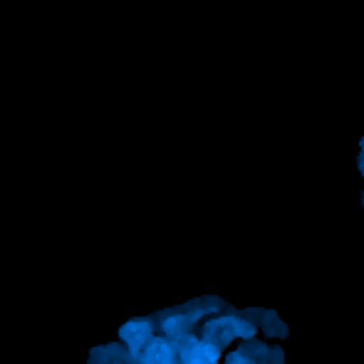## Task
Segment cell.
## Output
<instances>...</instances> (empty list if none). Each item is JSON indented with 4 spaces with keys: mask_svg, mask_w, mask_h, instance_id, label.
Wrapping results in <instances>:
<instances>
[{
    "mask_svg": "<svg viewBox=\"0 0 364 364\" xmlns=\"http://www.w3.org/2000/svg\"><path fill=\"white\" fill-rule=\"evenodd\" d=\"M218 350L220 347L211 340L191 342V345L183 350L181 360H183V364H218V357H220Z\"/></svg>",
    "mask_w": 364,
    "mask_h": 364,
    "instance_id": "2",
    "label": "cell"
},
{
    "mask_svg": "<svg viewBox=\"0 0 364 364\" xmlns=\"http://www.w3.org/2000/svg\"><path fill=\"white\" fill-rule=\"evenodd\" d=\"M119 337H122V342L136 355V352L144 350L146 342L151 340V325H149V320H132L119 330Z\"/></svg>",
    "mask_w": 364,
    "mask_h": 364,
    "instance_id": "1",
    "label": "cell"
},
{
    "mask_svg": "<svg viewBox=\"0 0 364 364\" xmlns=\"http://www.w3.org/2000/svg\"><path fill=\"white\" fill-rule=\"evenodd\" d=\"M173 362V347L166 340L156 337V340H149L144 347V355H141V364H171Z\"/></svg>",
    "mask_w": 364,
    "mask_h": 364,
    "instance_id": "3",
    "label": "cell"
}]
</instances>
